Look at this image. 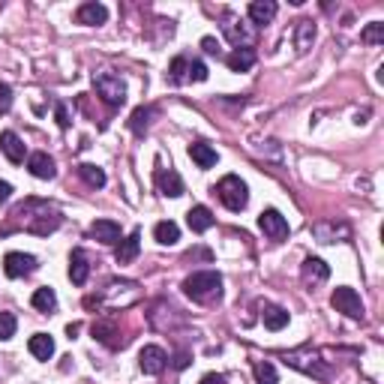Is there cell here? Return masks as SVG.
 <instances>
[{"mask_svg":"<svg viewBox=\"0 0 384 384\" xmlns=\"http://www.w3.org/2000/svg\"><path fill=\"white\" fill-rule=\"evenodd\" d=\"M79 177H81L87 186H94V189H102V186H106V171H102L99 165L81 162V165H79Z\"/></svg>","mask_w":384,"mask_h":384,"instance_id":"cell-23","label":"cell"},{"mask_svg":"<svg viewBox=\"0 0 384 384\" xmlns=\"http://www.w3.org/2000/svg\"><path fill=\"white\" fill-rule=\"evenodd\" d=\"M183 294L196 303H213L222 298V276L216 271H198L183 279Z\"/></svg>","mask_w":384,"mask_h":384,"instance_id":"cell-1","label":"cell"},{"mask_svg":"<svg viewBox=\"0 0 384 384\" xmlns=\"http://www.w3.org/2000/svg\"><path fill=\"white\" fill-rule=\"evenodd\" d=\"M75 21L87 24V28H96V24H106L108 21V9L102 4H81L79 12H75Z\"/></svg>","mask_w":384,"mask_h":384,"instance_id":"cell-11","label":"cell"},{"mask_svg":"<svg viewBox=\"0 0 384 384\" xmlns=\"http://www.w3.org/2000/svg\"><path fill=\"white\" fill-rule=\"evenodd\" d=\"M312 43H315V24L310 18H300L294 24V48H298L300 55H306V51L312 48Z\"/></svg>","mask_w":384,"mask_h":384,"instance_id":"cell-12","label":"cell"},{"mask_svg":"<svg viewBox=\"0 0 384 384\" xmlns=\"http://www.w3.org/2000/svg\"><path fill=\"white\" fill-rule=\"evenodd\" d=\"M36 267H40V264H36V259H33V255H28V252H9L6 259H4V273H6L9 279L30 276Z\"/></svg>","mask_w":384,"mask_h":384,"instance_id":"cell-6","label":"cell"},{"mask_svg":"<svg viewBox=\"0 0 384 384\" xmlns=\"http://www.w3.org/2000/svg\"><path fill=\"white\" fill-rule=\"evenodd\" d=\"M28 351L36 357V361H51L55 357V339L48 334H33L28 342Z\"/></svg>","mask_w":384,"mask_h":384,"instance_id":"cell-20","label":"cell"},{"mask_svg":"<svg viewBox=\"0 0 384 384\" xmlns=\"http://www.w3.org/2000/svg\"><path fill=\"white\" fill-rule=\"evenodd\" d=\"M303 276L312 279V283H324V279L330 276V267L322 259H306L303 261Z\"/></svg>","mask_w":384,"mask_h":384,"instance_id":"cell-24","label":"cell"},{"mask_svg":"<svg viewBox=\"0 0 384 384\" xmlns=\"http://www.w3.org/2000/svg\"><path fill=\"white\" fill-rule=\"evenodd\" d=\"M259 228L264 232V237H271V240H286V237H288V220H286V216L279 213L276 208L261 210Z\"/></svg>","mask_w":384,"mask_h":384,"instance_id":"cell-5","label":"cell"},{"mask_svg":"<svg viewBox=\"0 0 384 384\" xmlns=\"http://www.w3.org/2000/svg\"><path fill=\"white\" fill-rule=\"evenodd\" d=\"M330 303H334V310L342 312V315L363 318V300H361V294H357L354 288H349V286L334 288V294H330Z\"/></svg>","mask_w":384,"mask_h":384,"instance_id":"cell-4","label":"cell"},{"mask_svg":"<svg viewBox=\"0 0 384 384\" xmlns=\"http://www.w3.org/2000/svg\"><path fill=\"white\" fill-rule=\"evenodd\" d=\"M198 384H225V375H220V373H208Z\"/></svg>","mask_w":384,"mask_h":384,"instance_id":"cell-36","label":"cell"},{"mask_svg":"<svg viewBox=\"0 0 384 384\" xmlns=\"http://www.w3.org/2000/svg\"><path fill=\"white\" fill-rule=\"evenodd\" d=\"M16 327H18L16 315H12V312H0V339H12V337H16Z\"/></svg>","mask_w":384,"mask_h":384,"instance_id":"cell-29","label":"cell"},{"mask_svg":"<svg viewBox=\"0 0 384 384\" xmlns=\"http://www.w3.org/2000/svg\"><path fill=\"white\" fill-rule=\"evenodd\" d=\"M213 192L220 196V201L225 204V208L235 210V213H240V210L249 204V189H247V183H243L237 174H225L222 181L216 183Z\"/></svg>","mask_w":384,"mask_h":384,"instance_id":"cell-2","label":"cell"},{"mask_svg":"<svg viewBox=\"0 0 384 384\" xmlns=\"http://www.w3.org/2000/svg\"><path fill=\"white\" fill-rule=\"evenodd\" d=\"M153 237H157V243H162V247H174V243L181 240V228H177V222H171V220H162V222H157V228H153Z\"/></svg>","mask_w":384,"mask_h":384,"instance_id":"cell-21","label":"cell"},{"mask_svg":"<svg viewBox=\"0 0 384 384\" xmlns=\"http://www.w3.org/2000/svg\"><path fill=\"white\" fill-rule=\"evenodd\" d=\"M157 186H159L162 196H169V198L183 196V181H181V174H177L174 169H159L157 171Z\"/></svg>","mask_w":384,"mask_h":384,"instance_id":"cell-10","label":"cell"},{"mask_svg":"<svg viewBox=\"0 0 384 384\" xmlns=\"http://www.w3.org/2000/svg\"><path fill=\"white\" fill-rule=\"evenodd\" d=\"M55 114H57V123L63 126V130H67V126H69V111H67V106H63V102H57Z\"/></svg>","mask_w":384,"mask_h":384,"instance_id":"cell-34","label":"cell"},{"mask_svg":"<svg viewBox=\"0 0 384 384\" xmlns=\"http://www.w3.org/2000/svg\"><path fill=\"white\" fill-rule=\"evenodd\" d=\"M12 108V87L0 81V114H6Z\"/></svg>","mask_w":384,"mask_h":384,"instance_id":"cell-33","label":"cell"},{"mask_svg":"<svg viewBox=\"0 0 384 384\" xmlns=\"http://www.w3.org/2000/svg\"><path fill=\"white\" fill-rule=\"evenodd\" d=\"M255 381L259 384H276V366L267 363V361L255 363Z\"/></svg>","mask_w":384,"mask_h":384,"instance_id":"cell-28","label":"cell"},{"mask_svg":"<svg viewBox=\"0 0 384 384\" xmlns=\"http://www.w3.org/2000/svg\"><path fill=\"white\" fill-rule=\"evenodd\" d=\"M174 366H177V369H186V366H189V354H177Z\"/></svg>","mask_w":384,"mask_h":384,"instance_id":"cell-38","label":"cell"},{"mask_svg":"<svg viewBox=\"0 0 384 384\" xmlns=\"http://www.w3.org/2000/svg\"><path fill=\"white\" fill-rule=\"evenodd\" d=\"M189 79L192 81H208V67L201 60H189Z\"/></svg>","mask_w":384,"mask_h":384,"instance_id":"cell-32","label":"cell"},{"mask_svg":"<svg viewBox=\"0 0 384 384\" xmlns=\"http://www.w3.org/2000/svg\"><path fill=\"white\" fill-rule=\"evenodd\" d=\"M288 324V312L283 306H264V327L267 330H283Z\"/></svg>","mask_w":384,"mask_h":384,"instance_id":"cell-25","label":"cell"},{"mask_svg":"<svg viewBox=\"0 0 384 384\" xmlns=\"http://www.w3.org/2000/svg\"><path fill=\"white\" fill-rule=\"evenodd\" d=\"M138 249H142V235L132 232L126 240L118 243V249H114V259H118V264H130L138 259Z\"/></svg>","mask_w":384,"mask_h":384,"instance_id":"cell-15","label":"cell"},{"mask_svg":"<svg viewBox=\"0 0 384 384\" xmlns=\"http://www.w3.org/2000/svg\"><path fill=\"white\" fill-rule=\"evenodd\" d=\"M150 118H153V108H135V111H132V120H130L132 132H135V135H142L147 126H150Z\"/></svg>","mask_w":384,"mask_h":384,"instance_id":"cell-27","label":"cell"},{"mask_svg":"<svg viewBox=\"0 0 384 384\" xmlns=\"http://www.w3.org/2000/svg\"><path fill=\"white\" fill-rule=\"evenodd\" d=\"M91 237H96L99 243H120V225L114 220H96L91 225Z\"/></svg>","mask_w":384,"mask_h":384,"instance_id":"cell-18","label":"cell"},{"mask_svg":"<svg viewBox=\"0 0 384 384\" xmlns=\"http://www.w3.org/2000/svg\"><path fill=\"white\" fill-rule=\"evenodd\" d=\"M361 40H363V43H369V45H378V43L384 40V24H381V21L369 24V28L361 33Z\"/></svg>","mask_w":384,"mask_h":384,"instance_id":"cell-30","label":"cell"},{"mask_svg":"<svg viewBox=\"0 0 384 384\" xmlns=\"http://www.w3.org/2000/svg\"><path fill=\"white\" fill-rule=\"evenodd\" d=\"M30 303H33V310H40V312H55L57 310V294H55V288H48V286L36 288Z\"/></svg>","mask_w":384,"mask_h":384,"instance_id":"cell-22","label":"cell"},{"mask_svg":"<svg viewBox=\"0 0 384 384\" xmlns=\"http://www.w3.org/2000/svg\"><path fill=\"white\" fill-rule=\"evenodd\" d=\"M94 87H96V96L108 106H123L126 102V84L120 75L114 72H94Z\"/></svg>","mask_w":384,"mask_h":384,"instance_id":"cell-3","label":"cell"},{"mask_svg":"<svg viewBox=\"0 0 384 384\" xmlns=\"http://www.w3.org/2000/svg\"><path fill=\"white\" fill-rule=\"evenodd\" d=\"M87 276H91V264H87V255L81 249H72L69 255V279L75 286H84Z\"/></svg>","mask_w":384,"mask_h":384,"instance_id":"cell-17","label":"cell"},{"mask_svg":"<svg viewBox=\"0 0 384 384\" xmlns=\"http://www.w3.org/2000/svg\"><path fill=\"white\" fill-rule=\"evenodd\" d=\"M186 222H189V228L196 235H201V232H208V228H213V213H210V208H204V204H196V208H189V213H186Z\"/></svg>","mask_w":384,"mask_h":384,"instance_id":"cell-14","label":"cell"},{"mask_svg":"<svg viewBox=\"0 0 384 384\" xmlns=\"http://www.w3.org/2000/svg\"><path fill=\"white\" fill-rule=\"evenodd\" d=\"M189 159L198 165V169H213L216 159H220V153H216L208 142H196V145H189Z\"/></svg>","mask_w":384,"mask_h":384,"instance_id":"cell-16","label":"cell"},{"mask_svg":"<svg viewBox=\"0 0 384 384\" xmlns=\"http://www.w3.org/2000/svg\"><path fill=\"white\" fill-rule=\"evenodd\" d=\"M225 63H228V69L232 72H249L255 67V51L249 45H240L225 57Z\"/></svg>","mask_w":384,"mask_h":384,"instance_id":"cell-13","label":"cell"},{"mask_svg":"<svg viewBox=\"0 0 384 384\" xmlns=\"http://www.w3.org/2000/svg\"><path fill=\"white\" fill-rule=\"evenodd\" d=\"M114 324H106V322H96L94 324V339H99V342H106V345H111L114 349Z\"/></svg>","mask_w":384,"mask_h":384,"instance_id":"cell-31","label":"cell"},{"mask_svg":"<svg viewBox=\"0 0 384 384\" xmlns=\"http://www.w3.org/2000/svg\"><path fill=\"white\" fill-rule=\"evenodd\" d=\"M9 196H12V186L6 181H0V201H6Z\"/></svg>","mask_w":384,"mask_h":384,"instance_id":"cell-37","label":"cell"},{"mask_svg":"<svg viewBox=\"0 0 384 384\" xmlns=\"http://www.w3.org/2000/svg\"><path fill=\"white\" fill-rule=\"evenodd\" d=\"M0 150L6 153V159L9 162H24V157H28V147H24V142L21 138L12 132V130H6V132H0Z\"/></svg>","mask_w":384,"mask_h":384,"instance_id":"cell-8","label":"cell"},{"mask_svg":"<svg viewBox=\"0 0 384 384\" xmlns=\"http://www.w3.org/2000/svg\"><path fill=\"white\" fill-rule=\"evenodd\" d=\"M138 366H142L145 375H159L165 366H169V354H165L159 345H145L142 354H138Z\"/></svg>","mask_w":384,"mask_h":384,"instance_id":"cell-7","label":"cell"},{"mask_svg":"<svg viewBox=\"0 0 384 384\" xmlns=\"http://www.w3.org/2000/svg\"><path fill=\"white\" fill-rule=\"evenodd\" d=\"M247 12L252 24H271L276 18V4L273 0H252Z\"/></svg>","mask_w":384,"mask_h":384,"instance_id":"cell-19","label":"cell"},{"mask_svg":"<svg viewBox=\"0 0 384 384\" xmlns=\"http://www.w3.org/2000/svg\"><path fill=\"white\" fill-rule=\"evenodd\" d=\"M28 171L33 174V177H40V181H51V177L57 174V169H55V159L48 157V153H30L28 157Z\"/></svg>","mask_w":384,"mask_h":384,"instance_id":"cell-9","label":"cell"},{"mask_svg":"<svg viewBox=\"0 0 384 384\" xmlns=\"http://www.w3.org/2000/svg\"><path fill=\"white\" fill-rule=\"evenodd\" d=\"M201 48L208 51V55H220V43H216L213 36H204V40H201Z\"/></svg>","mask_w":384,"mask_h":384,"instance_id":"cell-35","label":"cell"},{"mask_svg":"<svg viewBox=\"0 0 384 384\" xmlns=\"http://www.w3.org/2000/svg\"><path fill=\"white\" fill-rule=\"evenodd\" d=\"M186 79H189V57L177 55V57L171 60V67H169V81H171V84H183Z\"/></svg>","mask_w":384,"mask_h":384,"instance_id":"cell-26","label":"cell"}]
</instances>
